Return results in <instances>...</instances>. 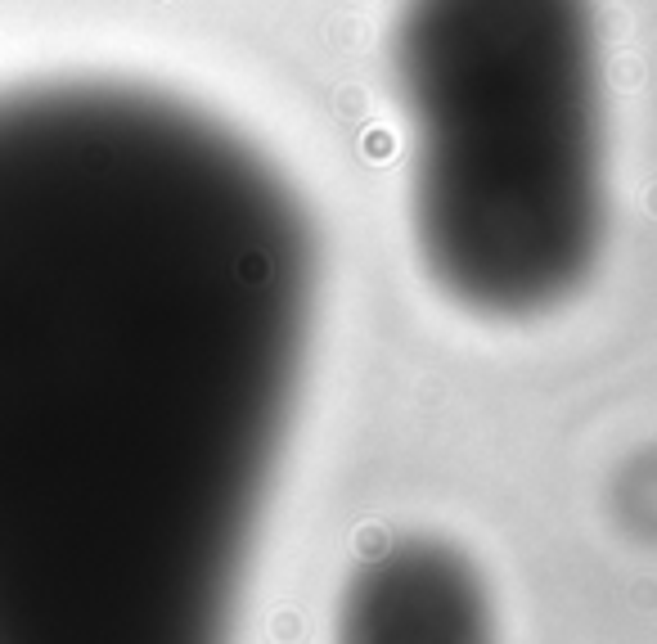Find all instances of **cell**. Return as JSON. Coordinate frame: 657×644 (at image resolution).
<instances>
[{
    "label": "cell",
    "mask_w": 657,
    "mask_h": 644,
    "mask_svg": "<svg viewBox=\"0 0 657 644\" xmlns=\"http://www.w3.org/2000/svg\"><path fill=\"white\" fill-rule=\"evenodd\" d=\"M333 644H495L482 572L428 536L383 545L342 590Z\"/></svg>",
    "instance_id": "3"
},
{
    "label": "cell",
    "mask_w": 657,
    "mask_h": 644,
    "mask_svg": "<svg viewBox=\"0 0 657 644\" xmlns=\"http://www.w3.org/2000/svg\"><path fill=\"white\" fill-rule=\"evenodd\" d=\"M311 311L306 212L230 127L0 91V644H230Z\"/></svg>",
    "instance_id": "1"
},
{
    "label": "cell",
    "mask_w": 657,
    "mask_h": 644,
    "mask_svg": "<svg viewBox=\"0 0 657 644\" xmlns=\"http://www.w3.org/2000/svg\"><path fill=\"white\" fill-rule=\"evenodd\" d=\"M392 59L428 275L477 316L554 311L608 221L594 0H405Z\"/></svg>",
    "instance_id": "2"
}]
</instances>
